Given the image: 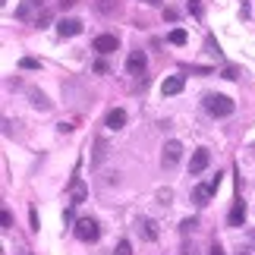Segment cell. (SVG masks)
I'll return each instance as SVG.
<instances>
[{
	"label": "cell",
	"instance_id": "1",
	"mask_svg": "<svg viewBox=\"0 0 255 255\" xmlns=\"http://www.w3.org/2000/svg\"><path fill=\"white\" fill-rule=\"evenodd\" d=\"M205 111L221 120V117H230L233 111H237V104H233L227 95H205Z\"/></svg>",
	"mask_w": 255,
	"mask_h": 255
},
{
	"label": "cell",
	"instance_id": "2",
	"mask_svg": "<svg viewBox=\"0 0 255 255\" xmlns=\"http://www.w3.org/2000/svg\"><path fill=\"white\" fill-rule=\"evenodd\" d=\"M76 237H79L82 243H95L98 237H101V227H98L95 218H82L79 224H76Z\"/></svg>",
	"mask_w": 255,
	"mask_h": 255
},
{
	"label": "cell",
	"instance_id": "3",
	"mask_svg": "<svg viewBox=\"0 0 255 255\" xmlns=\"http://www.w3.org/2000/svg\"><path fill=\"white\" fill-rule=\"evenodd\" d=\"M211 164V151L208 148H195L192 151V161H189V176H199L205 173V167Z\"/></svg>",
	"mask_w": 255,
	"mask_h": 255
},
{
	"label": "cell",
	"instance_id": "4",
	"mask_svg": "<svg viewBox=\"0 0 255 255\" xmlns=\"http://www.w3.org/2000/svg\"><path fill=\"white\" fill-rule=\"evenodd\" d=\"M180 158H183V145L176 142V139H170L167 145H164L161 164H164V167H176V164H180Z\"/></svg>",
	"mask_w": 255,
	"mask_h": 255
},
{
	"label": "cell",
	"instance_id": "5",
	"mask_svg": "<svg viewBox=\"0 0 255 255\" xmlns=\"http://www.w3.org/2000/svg\"><path fill=\"white\" fill-rule=\"evenodd\" d=\"M117 47H120V38L117 35H98L92 41V51H98V54H114Z\"/></svg>",
	"mask_w": 255,
	"mask_h": 255
},
{
	"label": "cell",
	"instance_id": "6",
	"mask_svg": "<svg viewBox=\"0 0 255 255\" xmlns=\"http://www.w3.org/2000/svg\"><path fill=\"white\" fill-rule=\"evenodd\" d=\"M145 66H148V60H145L142 51H132L129 57H126V73H129V76H142Z\"/></svg>",
	"mask_w": 255,
	"mask_h": 255
},
{
	"label": "cell",
	"instance_id": "7",
	"mask_svg": "<svg viewBox=\"0 0 255 255\" xmlns=\"http://www.w3.org/2000/svg\"><path fill=\"white\" fill-rule=\"evenodd\" d=\"M186 88V76H167L164 79V85H161V95L167 98V95H180Z\"/></svg>",
	"mask_w": 255,
	"mask_h": 255
},
{
	"label": "cell",
	"instance_id": "8",
	"mask_svg": "<svg viewBox=\"0 0 255 255\" xmlns=\"http://www.w3.org/2000/svg\"><path fill=\"white\" fill-rule=\"evenodd\" d=\"M57 32H60L63 38H73V35L82 32V22L79 19H60V22H57Z\"/></svg>",
	"mask_w": 255,
	"mask_h": 255
},
{
	"label": "cell",
	"instance_id": "9",
	"mask_svg": "<svg viewBox=\"0 0 255 255\" xmlns=\"http://www.w3.org/2000/svg\"><path fill=\"white\" fill-rule=\"evenodd\" d=\"M243 221H246V205L237 199L233 208H230V214H227V224H230V227H243Z\"/></svg>",
	"mask_w": 255,
	"mask_h": 255
},
{
	"label": "cell",
	"instance_id": "10",
	"mask_svg": "<svg viewBox=\"0 0 255 255\" xmlns=\"http://www.w3.org/2000/svg\"><path fill=\"white\" fill-rule=\"evenodd\" d=\"M70 202L73 205H82L85 202V183L79 180V176H73V183H70Z\"/></svg>",
	"mask_w": 255,
	"mask_h": 255
},
{
	"label": "cell",
	"instance_id": "11",
	"mask_svg": "<svg viewBox=\"0 0 255 255\" xmlns=\"http://www.w3.org/2000/svg\"><path fill=\"white\" fill-rule=\"evenodd\" d=\"M123 126H126V111L123 107H114L107 114V129H123Z\"/></svg>",
	"mask_w": 255,
	"mask_h": 255
},
{
	"label": "cell",
	"instance_id": "12",
	"mask_svg": "<svg viewBox=\"0 0 255 255\" xmlns=\"http://www.w3.org/2000/svg\"><path fill=\"white\" fill-rule=\"evenodd\" d=\"M211 195H214V189H211V183H208V186H195V189H192V199L199 202V205H205V202L211 199Z\"/></svg>",
	"mask_w": 255,
	"mask_h": 255
},
{
	"label": "cell",
	"instance_id": "13",
	"mask_svg": "<svg viewBox=\"0 0 255 255\" xmlns=\"http://www.w3.org/2000/svg\"><path fill=\"white\" fill-rule=\"evenodd\" d=\"M139 230H142V237H145V240H158V224H154V221L145 218V221L139 224Z\"/></svg>",
	"mask_w": 255,
	"mask_h": 255
},
{
	"label": "cell",
	"instance_id": "14",
	"mask_svg": "<svg viewBox=\"0 0 255 255\" xmlns=\"http://www.w3.org/2000/svg\"><path fill=\"white\" fill-rule=\"evenodd\" d=\"M167 41H170V44H176V47H183L186 41H189V35H186V28H173V32L167 35Z\"/></svg>",
	"mask_w": 255,
	"mask_h": 255
},
{
	"label": "cell",
	"instance_id": "15",
	"mask_svg": "<svg viewBox=\"0 0 255 255\" xmlns=\"http://www.w3.org/2000/svg\"><path fill=\"white\" fill-rule=\"evenodd\" d=\"M114 255H132V243L129 240H120V243H117V249H114Z\"/></svg>",
	"mask_w": 255,
	"mask_h": 255
},
{
	"label": "cell",
	"instance_id": "16",
	"mask_svg": "<svg viewBox=\"0 0 255 255\" xmlns=\"http://www.w3.org/2000/svg\"><path fill=\"white\" fill-rule=\"evenodd\" d=\"M32 104H35V107H41V111H47V107H51V101H47L44 95H38V92H32Z\"/></svg>",
	"mask_w": 255,
	"mask_h": 255
},
{
	"label": "cell",
	"instance_id": "17",
	"mask_svg": "<svg viewBox=\"0 0 255 255\" xmlns=\"http://www.w3.org/2000/svg\"><path fill=\"white\" fill-rule=\"evenodd\" d=\"M19 66H22V70H41V63H38L35 57H22V60H19Z\"/></svg>",
	"mask_w": 255,
	"mask_h": 255
},
{
	"label": "cell",
	"instance_id": "18",
	"mask_svg": "<svg viewBox=\"0 0 255 255\" xmlns=\"http://www.w3.org/2000/svg\"><path fill=\"white\" fill-rule=\"evenodd\" d=\"M104 151H107V145H104V142H98V145H95V158H92V164L101 161V158H104Z\"/></svg>",
	"mask_w": 255,
	"mask_h": 255
},
{
	"label": "cell",
	"instance_id": "19",
	"mask_svg": "<svg viewBox=\"0 0 255 255\" xmlns=\"http://www.w3.org/2000/svg\"><path fill=\"white\" fill-rule=\"evenodd\" d=\"M205 47H208V54H211V57H221V47L214 44V38H208V41H205Z\"/></svg>",
	"mask_w": 255,
	"mask_h": 255
},
{
	"label": "cell",
	"instance_id": "20",
	"mask_svg": "<svg viewBox=\"0 0 255 255\" xmlns=\"http://www.w3.org/2000/svg\"><path fill=\"white\" fill-rule=\"evenodd\" d=\"M189 230H195V218H189V221H183V224H180V233H183V237H186Z\"/></svg>",
	"mask_w": 255,
	"mask_h": 255
},
{
	"label": "cell",
	"instance_id": "21",
	"mask_svg": "<svg viewBox=\"0 0 255 255\" xmlns=\"http://www.w3.org/2000/svg\"><path fill=\"white\" fill-rule=\"evenodd\" d=\"M189 13L192 16H202V3H199V0H189Z\"/></svg>",
	"mask_w": 255,
	"mask_h": 255
},
{
	"label": "cell",
	"instance_id": "22",
	"mask_svg": "<svg viewBox=\"0 0 255 255\" xmlns=\"http://www.w3.org/2000/svg\"><path fill=\"white\" fill-rule=\"evenodd\" d=\"M164 19H170V22H176V19H180V13H176V9H170V6H167V9H164Z\"/></svg>",
	"mask_w": 255,
	"mask_h": 255
},
{
	"label": "cell",
	"instance_id": "23",
	"mask_svg": "<svg viewBox=\"0 0 255 255\" xmlns=\"http://www.w3.org/2000/svg\"><path fill=\"white\" fill-rule=\"evenodd\" d=\"M208 255H227V252H224V246H221V243H214V246H211V252Z\"/></svg>",
	"mask_w": 255,
	"mask_h": 255
},
{
	"label": "cell",
	"instance_id": "24",
	"mask_svg": "<svg viewBox=\"0 0 255 255\" xmlns=\"http://www.w3.org/2000/svg\"><path fill=\"white\" fill-rule=\"evenodd\" d=\"M28 221H32V230H38V214H35V208L28 211Z\"/></svg>",
	"mask_w": 255,
	"mask_h": 255
},
{
	"label": "cell",
	"instance_id": "25",
	"mask_svg": "<svg viewBox=\"0 0 255 255\" xmlns=\"http://www.w3.org/2000/svg\"><path fill=\"white\" fill-rule=\"evenodd\" d=\"M73 3H76V0H60V6H63V9H70Z\"/></svg>",
	"mask_w": 255,
	"mask_h": 255
},
{
	"label": "cell",
	"instance_id": "26",
	"mask_svg": "<svg viewBox=\"0 0 255 255\" xmlns=\"http://www.w3.org/2000/svg\"><path fill=\"white\" fill-rule=\"evenodd\" d=\"M237 255H249V249H240V252H237Z\"/></svg>",
	"mask_w": 255,
	"mask_h": 255
},
{
	"label": "cell",
	"instance_id": "27",
	"mask_svg": "<svg viewBox=\"0 0 255 255\" xmlns=\"http://www.w3.org/2000/svg\"><path fill=\"white\" fill-rule=\"evenodd\" d=\"M145 3H151V6H154V3H158V0H145Z\"/></svg>",
	"mask_w": 255,
	"mask_h": 255
},
{
	"label": "cell",
	"instance_id": "28",
	"mask_svg": "<svg viewBox=\"0 0 255 255\" xmlns=\"http://www.w3.org/2000/svg\"><path fill=\"white\" fill-rule=\"evenodd\" d=\"M183 255H192V252H183Z\"/></svg>",
	"mask_w": 255,
	"mask_h": 255
}]
</instances>
